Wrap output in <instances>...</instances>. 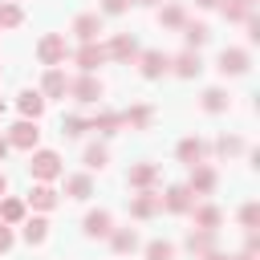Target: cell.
Here are the masks:
<instances>
[{"label":"cell","instance_id":"5","mask_svg":"<svg viewBox=\"0 0 260 260\" xmlns=\"http://www.w3.org/2000/svg\"><path fill=\"white\" fill-rule=\"evenodd\" d=\"M73 32L81 37V45H93L98 32H102V16H98V12H81V16L73 20Z\"/></svg>","mask_w":260,"mask_h":260},{"label":"cell","instance_id":"33","mask_svg":"<svg viewBox=\"0 0 260 260\" xmlns=\"http://www.w3.org/2000/svg\"><path fill=\"white\" fill-rule=\"evenodd\" d=\"M89 130V122L81 118V114H69L65 122H61V134H69V138H77V134H85Z\"/></svg>","mask_w":260,"mask_h":260},{"label":"cell","instance_id":"25","mask_svg":"<svg viewBox=\"0 0 260 260\" xmlns=\"http://www.w3.org/2000/svg\"><path fill=\"white\" fill-rule=\"evenodd\" d=\"M150 118H154V114H150V106H134V110H126V114H122V126L146 130V126H150Z\"/></svg>","mask_w":260,"mask_h":260},{"label":"cell","instance_id":"18","mask_svg":"<svg viewBox=\"0 0 260 260\" xmlns=\"http://www.w3.org/2000/svg\"><path fill=\"white\" fill-rule=\"evenodd\" d=\"M167 211H191V191L187 187H171L167 195H158Z\"/></svg>","mask_w":260,"mask_h":260},{"label":"cell","instance_id":"36","mask_svg":"<svg viewBox=\"0 0 260 260\" xmlns=\"http://www.w3.org/2000/svg\"><path fill=\"white\" fill-rule=\"evenodd\" d=\"M215 150H219V154H240V150H244V142H240V138H219V142H215Z\"/></svg>","mask_w":260,"mask_h":260},{"label":"cell","instance_id":"38","mask_svg":"<svg viewBox=\"0 0 260 260\" xmlns=\"http://www.w3.org/2000/svg\"><path fill=\"white\" fill-rule=\"evenodd\" d=\"M240 223H244V228H256V203H248V207L240 211Z\"/></svg>","mask_w":260,"mask_h":260},{"label":"cell","instance_id":"22","mask_svg":"<svg viewBox=\"0 0 260 260\" xmlns=\"http://www.w3.org/2000/svg\"><path fill=\"white\" fill-rule=\"evenodd\" d=\"M183 37H187V49L195 53V49H199L211 32H207V24H203V20H187V24H183Z\"/></svg>","mask_w":260,"mask_h":260},{"label":"cell","instance_id":"29","mask_svg":"<svg viewBox=\"0 0 260 260\" xmlns=\"http://www.w3.org/2000/svg\"><path fill=\"white\" fill-rule=\"evenodd\" d=\"M20 20H24V12H20L12 0H4V4H0V28H16Z\"/></svg>","mask_w":260,"mask_h":260},{"label":"cell","instance_id":"39","mask_svg":"<svg viewBox=\"0 0 260 260\" xmlns=\"http://www.w3.org/2000/svg\"><path fill=\"white\" fill-rule=\"evenodd\" d=\"M8 248H12V228L0 223V252H8Z\"/></svg>","mask_w":260,"mask_h":260},{"label":"cell","instance_id":"16","mask_svg":"<svg viewBox=\"0 0 260 260\" xmlns=\"http://www.w3.org/2000/svg\"><path fill=\"white\" fill-rule=\"evenodd\" d=\"M171 65H175V73H179V77H195V73L203 69V61H199V53H191V49H183V53H179V57H175Z\"/></svg>","mask_w":260,"mask_h":260},{"label":"cell","instance_id":"4","mask_svg":"<svg viewBox=\"0 0 260 260\" xmlns=\"http://www.w3.org/2000/svg\"><path fill=\"white\" fill-rule=\"evenodd\" d=\"M4 138H8V146H20V150H32V146H37V138H41V130H37V122H28V118H20V122H16V126H12V130H8Z\"/></svg>","mask_w":260,"mask_h":260},{"label":"cell","instance_id":"13","mask_svg":"<svg viewBox=\"0 0 260 260\" xmlns=\"http://www.w3.org/2000/svg\"><path fill=\"white\" fill-rule=\"evenodd\" d=\"M248 69V53L244 49H223L219 53V73L228 77V73H244Z\"/></svg>","mask_w":260,"mask_h":260},{"label":"cell","instance_id":"6","mask_svg":"<svg viewBox=\"0 0 260 260\" xmlns=\"http://www.w3.org/2000/svg\"><path fill=\"white\" fill-rule=\"evenodd\" d=\"M106 57H114V61H134V57H138V45H134V37L118 32V37L106 45Z\"/></svg>","mask_w":260,"mask_h":260},{"label":"cell","instance_id":"40","mask_svg":"<svg viewBox=\"0 0 260 260\" xmlns=\"http://www.w3.org/2000/svg\"><path fill=\"white\" fill-rule=\"evenodd\" d=\"M199 260H228L223 252H207V256H199Z\"/></svg>","mask_w":260,"mask_h":260},{"label":"cell","instance_id":"44","mask_svg":"<svg viewBox=\"0 0 260 260\" xmlns=\"http://www.w3.org/2000/svg\"><path fill=\"white\" fill-rule=\"evenodd\" d=\"M138 4H154V0H138Z\"/></svg>","mask_w":260,"mask_h":260},{"label":"cell","instance_id":"34","mask_svg":"<svg viewBox=\"0 0 260 260\" xmlns=\"http://www.w3.org/2000/svg\"><path fill=\"white\" fill-rule=\"evenodd\" d=\"M106 158H110V154H106V146H98V142H93V146H85V167H89V171H102V167H106Z\"/></svg>","mask_w":260,"mask_h":260},{"label":"cell","instance_id":"23","mask_svg":"<svg viewBox=\"0 0 260 260\" xmlns=\"http://www.w3.org/2000/svg\"><path fill=\"white\" fill-rule=\"evenodd\" d=\"M65 195H69V199H89V195H93L89 175H73V179H65Z\"/></svg>","mask_w":260,"mask_h":260},{"label":"cell","instance_id":"1","mask_svg":"<svg viewBox=\"0 0 260 260\" xmlns=\"http://www.w3.org/2000/svg\"><path fill=\"white\" fill-rule=\"evenodd\" d=\"M28 171H32V179H37V183L57 179V175H61V158H57V150H37V154L28 158Z\"/></svg>","mask_w":260,"mask_h":260},{"label":"cell","instance_id":"32","mask_svg":"<svg viewBox=\"0 0 260 260\" xmlns=\"http://www.w3.org/2000/svg\"><path fill=\"white\" fill-rule=\"evenodd\" d=\"M146 260H175V244H167V240L146 244Z\"/></svg>","mask_w":260,"mask_h":260},{"label":"cell","instance_id":"35","mask_svg":"<svg viewBox=\"0 0 260 260\" xmlns=\"http://www.w3.org/2000/svg\"><path fill=\"white\" fill-rule=\"evenodd\" d=\"M248 12H252L248 0H228V4H223V16H228V20H248Z\"/></svg>","mask_w":260,"mask_h":260},{"label":"cell","instance_id":"7","mask_svg":"<svg viewBox=\"0 0 260 260\" xmlns=\"http://www.w3.org/2000/svg\"><path fill=\"white\" fill-rule=\"evenodd\" d=\"M16 106H20V114H24L28 122H37V118L45 114V98H41V89H20Z\"/></svg>","mask_w":260,"mask_h":260},{"label":"cell","instance_id":"30","mask_svg":"<svg viewBox=\"0 0 260 260\" xmlns=\"http://www.w3.org/2000/svg\"><path fill=\"white\" fill-rule=\"evenodd\" d=\"M158 20H162V24H171V28H183V24H187V12H183L179 4H167V8L158 12Z\"/></svg>","mask_w":260,"mask_h":260},{"label":"cell","instance_id":"24","mask_svg":"<svg viewBox=\"0 0 260 260\" xmlns=\"http://www.w3.org/2000/svg\"><path fill=\"white\" fill-rule=\"evenodd\" d=\"M110 244H114V252H134L138 248V232L134 228H118V232H110Z\"/></svg>","mask_w":260,"mask_h":260},{"label":"cell","instance_id":"17","mask_svg":"<svg viewBox=\"0 0 260 260\" xmlns=\"http://www.w3.org/2000/svg\"><path fill=\"white\" fill-rule=\"evenodd\" d=\"M28 203L41 207V211H53V207H57V191H53L49 183H37V187L28 191Z\"/></svg>","mask_w":260,"mask_h":260},{"label":"cell","instance_id":"42","mask_svg":"<svg viewBox=\"0 0 260 260\" xmlns=\"http://www.w3.org/2000/svg\"><path fill=\"white\" fill-rule=\"evenodd\" d=\"M195 4H199V8H215L219 0H195Z\"/></svg>","mask_w":260,"mask_h":260},{"label":"cell","instance_id":"31","mask_svg":"<svg viewBox=\"0 0 260 260\" xmlns=\"http://www.w3.org/2000/svg\"><path fill=\"white\" fill-rule=\"evenodd\" d=\"M203 110H207V114L228 110V93H223V89H207V93H203Z\"/></svg>","mask_w":260,"mask_h":260},{"label":"cell","instance_id":"15","mask_svg":"<svg viewBox=\"0 0 260 260\" xmlns=\"http://www.w3.org/2000/svg\"><path fill=\"white\" fill-rule=\"evenodd\" d=\"M114 232V219H110V211H89L85 215V236H110Z\"/></svg>","mask_w":260,"mask_h":260},{"label":"cell","instance_id":"45","mask_svg":"<svg viewBox=\"0 0 260 260\" xmlns=\"http://www.w3.org/2000/svg\"><path fill=\"white\" fill-rule=\"evenodd\" d=\"M236 260H252V256H236Z\"/></svg>","mask_w":260,"mask_h":260},{"label":"cell","instance_id":"8","mask_svg":"<svg viewBox=\"0 0 260 260\" xmlns=\"http://www.w3.org/2000/svg\"><path fill=\"white\" fill-rule=\"evenodd\" d=\"M138 61H142V77H162V73L171 69V57H162L158 49H150V53H138Z\"/></svg>","mask_w":260,"mask_h":260},{"label":"cell","instance_id":"19","mask_svg":"<svg viewBox=\"0 0 260 260\" xmlns=\"http://www.w3.org/2000/svg\"><path fill=\"white\" fill-rule=\"evenodd\" d=\"M203 150H207V146H203L199 138H183V142H179V158H183L187 167H199V162H203Z\"/></svg>","mask_w":260,"mask_h":260},{"label":"cell","instance_id":"28","mask_svg":"<svg viewBox=\"0 0 260 260\" xmlns=\"http://www.w3.org/2000/svg\"><path fill=\"white\" fill-rule=\"evenodd\" d=\"M118 126H122V114H110V110L89 122V130H102V134H118Z\"/></svg>","mask_w":260,"mask_h":260},{"label":"cell","instance_id":"2","mask_svg":"<svg viewBox=\"0 0 260 260\" xmlns=\"http://www.w3.org/2000/svg\"><path fill=\"white\" fill-rule=\"evenodd\" d=\"M65 53H69V49H65V37H61V32H49V37H41V45H37V57H41L49 69H57V65L65 61Z\"/></svg>","mask_w":260,"mask_h":260},{"label":"cell","instance_id":"26","mask_svg":"<svg viewBox=\"0 0 260 260\" xmlns=\"http://www.w3.org/2000/svg\"><path fill=\"white\" fill-rule=\"evenodd\" d=\"M20 236H24V244H45V236H49V223H45L41 215H37V219H24V232H20Z\"/></svg>","mask_w":260,"mask_h":260},{"label":"cell","instance_id":"10","mask_svg":"<svg viewBox=\"0 0 260 260\" xmlns=\"http://www.w3.org/2000/svg\"><path fill=\"white\" fill-rule=\"evenodd\" d=\"M187 191H191V195H207V191H215V171L199 162V167L191 171V183H187Z\"/></svg>","mask_w":260,"mask_h":260},{"label":"cell","instance_id":"46","mask_svg":"<svg viewBox=\"0 0 260 260\" xmlns=\"http://www.w3.org/2000/svg\"><path fill=\"white\" fill-rule=\"evenodd\" d=\"M0 114H4V98H0Z\"/></svg>","mask_w":260,"mask_h":260},{"label":"cell","instance_id":"14","mask_svg":"<svg viewBox=\"0 0 260 260\" xmlns=\"http://www.w3.org/2000/svg\"><path fill=\"white\" fill-rule=\"evenodd\" d=\"M130 187H142V191H150V183L158 179V167L154 162H138V167H130Z\"/></svg>","mask_w":260,"mask_h":260},{"label":"cell","instance_id":"12","mask_svg":"<svg viewBox=\"0 0 260 260\" xmlns=\"http://www.w3.org/2000/svg\"><path fill=\"white\" fill-rule=\"evenodd\" d=\"M102 61H106V49H102L98 41H93V45H81V49H77V65H81V73H93V69L102 65Z\"/></svg>","mask_w":260,"mask_h":260},{"label":"cell","instance_id":"9","mask_svg":"<svg viewBox=\"0 0 260 260\" xmlns=\"http://www.w3.org/2000/svg\"><path fill=\"white\" fill-rule=\"evenodd\" d=\"M65 93H69V77L61 69H49L41 81V98H65Z\"/></svg>","mask_w":260,"mask_h":260},{"label":"cell","instance_id":"41","mask_svg":"<svg viewBox=\"0 0 260 260\" xmlns=\"http://www.w3.org/2000/svg\"><path fill=\"white\" fill-rule=\"evenodd\" d=\"M4 154H8V138L0 134V162H4Z\"/></svg>","mask_w":260,"mask_h":260},{"label":"cell","instance_id":"21","mask_svg":"<svg viewBox=\"0 0 260 260\" xmlns=\"http://www.w3.org/2000/svg\"><path fill=\"white\" fill-rule=\"evenodd\" d=\"M211 244H215V232H203V228H199V232L187 236V252H191V256H207Z\"/></svg>","mask_w":260,"mask_h":260},{"label":"cell","instance_id":"3","mask_svg":"<svg viewBox=\"0 0 260 260\" xmlns=\"http://www.w3.org/2000/svg\"><path fill=\"white\" fill-rule=\"evenodd\" d=\"M69 93H73V102L89 106V102H98V98H102V81H98L93 73H81L77 81H69Z\"/></svg>","mask_w":260,"mask_h":260},{"label":"cell","instance_id":"43","mask_svg":"<svg viewBox=\"0 0 260 260\" xmlns=\"http://www.w3.org/2000/svg\"><path fill=\"white\" fill-rule=\"evenodd\" d=\"M4 191H8V179H4V171H0V195H4Z\"/></svg>","mask_w":260,"mask_h":260},{"label":"cell","instance_id":"37","mask_svg":"<svg viewBox=\"0 0 260 260\" xmlns=\"http://www.w3.org/2000/svg\"><path fill=\"white\" fill-rule=\"evenodd\" d=\"M130 8V0H102V12L106 16H118V12H126Z\"/></svg>","mask_w":260,"mask_h":260},{"label":"cell","instance_id":"27","mask_svg":"<svg viewBox=\"0 0 260 260\" xmlns=\"http://www.w3.org/2000/svg\"><path fill=\"white\" fill-rule=\"evenodd\" d=\"M0 223H24V203L20 199H4L0 203Z\"/></svg>","mask_w":260,"mask_h":260},{"label":"cell","instance_id":"11","mask_svg":"<svg viewBox=\"0 0 260 260\" xmlns=\"http://www.w3.org/2000/svg\"><path fill=\"white\" fill-rule=\"evenodd\" d=\"M158 207H162V199H158L154 191H142V195H134V203H130V215H134V219H150Z\"/></svg>","mask_w":260,"mask_h":260},{"label":"cell","instance_id":"20","mask_svg":"<svg viewBox=\"0 0 260 260\" xmlns=\"http://www.w3.org/2000/svg\"><path fill=\"white\" fill-rule=\"evenodd\" d=\"M191 211H195V228H203V232H215V228H219V219H223V215H219V207H211V203L191 207Z\"/></svg>","mask_w":260,"mask_h":260}]
</instances>
